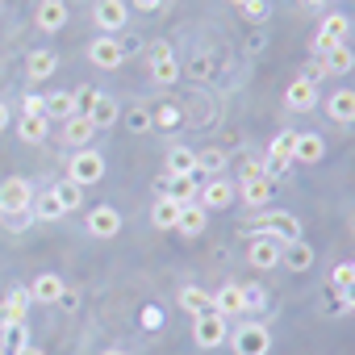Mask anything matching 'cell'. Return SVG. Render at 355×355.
<instances>
[{"mask_svg": "<svg viewBox=\"0 0 355 355\" xmlns=\"http://www.w3.org/2000/svg\"><path fill=\"white\" fill-rule=\"evenodd\" d=\"M355 284V276H351V263H334V272H330V288H351Z\"/></svg>", "mask_w": 355, "mask_h": 355, "instance_id": "cell-42", "label": "cell"}, {"mask_svg": "<svg viewBox=\"0 0 355 355\" xmlns=\"http://www.w3.org/2000/svg\"><path fill=\"white\" fill-rule=\"evenodd\" d=\"M88 59H92V67H101V71H113V67H121L125 51H121V42H117V38L101 34V38L88 46Z\"/></svg>", "mask_w": 355, "mask_h": 355, "instance_id": "cell-11", "label": "cell"}, {"mask_svg": "<svg viewBox=\"0 0 355 355\" xmlns=\"http://www.w3.org/2000/svg\"><path fill=\"white\" fill-rule=\"evenodd\" d=\"M347 17L343 13H330L326 21H322V30L313 34V51L318 55H326V51H334V46H347Z\"/></svg>", "mask_w": 355, "mask_h": 355, "instance_id": "cell-9", "label": "cell"}, {"mask_svg": "<svg viewBox=\"0 0 355 355\" xmlns=\"http://www.w3.org/2000/svg\"><path fill=\"white\" fill-rule=\"evenodd\" d=\"M92 134H96V125H92L84 113L67 117V125H63V142H67V146H76V150H84V146L92 142Z\"/></svg>", "mask_w": 355, "mask_h": 355, "instance_id": "cell-21", "label": "cell"}, {"mask_svg": "<svg viewBox=\"0 0 355 355\" xmlns=\"http://www.w3.org/2000/svg\"><path fill=\"white\" fill-rule=\"evenodd\" d=\"M351 276H355V263H351Z\"/></svg>", "mask_w": 355, "mask_h": 355, "instance_id": "cell-58", "label": "cell"}, {"mask_svg": "<svg viewBox=\"0 0 355 355\" xmlns=\"http://www.w3.org/2000/svg\"><path fill=\"white\" fill-rule=\"evenodd\" d=\"M193 338H197V347H222L226 338H230V330H226V318L214 309V313H205V318H193Z\"/></svg>", "mask_w": 355, "mask_h": 355, "instance_id": "cell-7", "label": "cell"}, {"mask_svg": "<svg viewBox=\"0 0 355 355\" xmlns=\"http://www.w3.org/2000/svg\"><path fill=\"white\" fill-rule=\"evenodd\" d=\"M63 280L55 276V272H42V276H34V284H30V301H42V305H55L59 297H63Z\"/></svg>", "mask_w": 355, "mask_h": 355, "instance_id": "cell-18", "label": "cell"}, {"mask_svg": "<svg viewBox=\"0 0 355 355\" xmlns=\"http://www.w3.org/2000/svg\"><path fill=\"white\" fill-rule=\"evenodd\" d=\"M55 67H59V59H55L51 51H30V59H26V76H30L34 84L51 80V76H55Z\"/></svg>", "mask_w": 355, "mask_h": 355, "instance_id": "cell-27", "label": "cell"}, {"mask_svg": "<svg viewBox=\"0 0 355 355\" xmlns=\"http://www.w3.org/2000/svg\"><path fill=\"white\" fill-rule=\"evenodd\" d=\"M234 197H239V193H234V184H226V180H222V175H214V180H209V184L201 189V197H197V205H205V209L214 214V209H226V205H230Z\"/></svg>", "mask_w": 355, "mask_h": 355, "instance_id": "cell-16", "label": "cell"}, {"mask_svg": "<svg viewBox=\"0 0 355 355\" xmlns=\"http://www.w3.org/2000/svg\"><path fill=\"white\" fill-rule=\"evenodd\" d=\"M167 175H171V180H175V175H197V150L171 146L167 150Z\"/></svg>", "mask_w": 355, "mask_h": 355, "instance_id": "cell-25", "label": "cell"}, {"mask_svg": "<svg viewBox=\"0 0 355 355\" xmlns=\"http://www.w3.org/2000/svg\"><path fill=\"white\" fill-rule=\"evenodd\" d=\"M121 230V214L113 209V205H96L92 214H88V234L92 239H113Z\"/></svg>", "mask_w": 355, "mask_h": 355, "instance_id": "cell-15", "label": "cell"}, {"mask_svg": "<svg viewBox=\"0 0 355 355\" xmlns=\"http://www.w3.org/2000/svg\"><path fill=\"white\" fill-rule=\"evenodd\" d=\"M243 17H247V21H263V17H268V0H247V5H243Z\"/></svg>", "mask_w": 355, "mask_h": 355, "instance_id": "cell-43", "label": "cell"}, {"mask_svg": "<svg viewBox=\"0 0 355 355\" xmlns=\"http://www.w3.org/2000/svg\"><path fill=\"white\" fill-rule=\"evenodd\" d=\"M26 347H30V330H26V322L0 318V355H21Z\"/></svg>", "mask_w": 355, "mask_h": 355, "instance_id": "cell-14", "label": "cell"}, {"mask_svg": "<svg viewBox=\"0 0 355 355\" xmlns=\"http://www.w3.org/2000/svg\"><path fill=\"white\" fill-rule=\"evenodd\" d=\"M30 205H34V189H30V180L13 175V180H5V184H0V214H5V218L30 214Z\"/></svg>", "mask_w": 355, "mask_h": 355, "instance_id": "cell-4", "label": "cell"}, {"mask_svg": "<svg viewBox=\"0 0 355 355\" xmlns=\"http://www.w3.org/2000/svg\"><path fill=\"white\" fill-rule=\"evenodd\" d=\"M205 226H209V209H205V205H180V218H175V230H180L184 239H197Z\"/></svg>", "mask_w": 355, "mask_h": 355, "instance_id": "cell-17", "label": "cell"}, {"mask_svg": "<svg viewBox=\"0 0 355 355\" xmlns=\"http://www.w3.org/2000/svg\"><path fill=\"white\" fill-rule=\"evenodd\" d=\"M92 101H96V88H88V84H84V88L76 92V109H80V113H88V105H92Z\"/></svg>", "mask_w": 355, "mask_h": 355, "instance_id": "cell-46", "label": "cell"}, {"mask_svg": "<svg viewBox=\"0 0 355 355\" xmlns=\"http://www.w3.org/2000/svg\"><path fill=\"white\" fill-rule=\"evenodd\" d=\"M214 309H218L222 318L247 313V288H243V284H222V288H214Z\"/></svg>", "mask_w": 355, "mask_h": 355, "instance_id": "cell-12", "label": "cell"}, {"mask_svg": "<svg viewBox=\"0 0 355 355\" xmlns=\"http://www.w3.org/2000/svg\"><path fill=\"white\" fill-rule=\"evenodd\" d=\"M322 155H326V142L318 134H297V142H293V159L297 163H318Z\"/></svg>", "mask_w": 355, "mask_h": 355, "instance_id": "cell-31", "label": "cell"}, {"mask_svg": "<svg viewBox=\"0 0 355 355\" xmlns=\"http://www.w3.org/2000/svg\"><path fill=\"white\" fill-rule=\"evenodd\" d=\"M175 218H180V205H175L167 193L155 201V209H150V222L159 226V230H175Z\"/></svg>", "mask_w": 355, "mask_h": 355, "instance_id": "cell-34", "label": "cell"}, {"mask_svg": "<svg viewBox=\"0 0 355 355\" xmlns=\"http://www.w3.org/2000/svg\"><path fill=\"white\" fill-rule=\"evenodd\" d=\"M101 175H105V155H101V150L84 146V150L71 155V163H67V180H76L80 189H88V184L101 180Z\"/></svg>", "mask_w": 355, "mask_h": 355, "instance_id": "cell-3", "label": "cell"}, {"mask_svg": "<svg viewBox=\"0 0 355 355\" xmlns=\"http://www.w3.org/2000/svg\"><path fill=\"white\" fill-rule=\"evenodd\" d=\"M38 26L46 34H55V30L67 26V5H63V0H42V5H38Z\"/></svg>", "mask_w": 355, "mask_h": 355, "instance_id": "cell-28", "label": "cell"}, {"mask_svg": "<svg viewBox=\"0 0 355 355\" xmlns=\"http://www.w3.org/2000/svg\"><path fill=\"white\" fill-rule=\"evenodd\" d=\"M34 222V214H17V218H9V230H26Z\"/></svg>", "mask_w": 355, "mask_h": 355, "instance_id": "cell-49", "label": "cell"}, {"mask_svg": "<svg viewBox=\"0 0 355 355\" xmlns=\"http://www.w3.org/2000/svg\"><path fill=\"white\" fill-rule=\"evenodd\" d=\"M309 5H322V0H309Z\"/></svg>", "mask_w": 355, "mask_h": 355, "instance_id": "cell-57", "label": "cell"}, {"mask_svg": "<svg viewBox=\"0 0 355 355\" xmlns=\"http://www.w3.org/2000/svg\"><path fill=\"white\" fill-rule=\"evenodd\" d=\"M189 76H193V80H209V76H214V55H209V51H197V55L189 59Z\"/></svg>", "mask_w": 355, "mask_h": 355, "instance_id": "cell-39", "label": "cell"}, {"mask_svg": "<svg viewBox=\"0 0 355 355\" xmlns=\"http://www.w3.org/2000/svg\"><path fill=\"white\" fill-rule=\"evenodd\" d=\"M343 309H351V313H355V284H351V288H343Z\"/></svg>", "mask_w": 355, "mask_h": 355, "instance_id": "cell-50", "label": "cell"}, {"mask_svg": "<svg viewBox=\"0 0 355 355\" xmlns=\"http://www.w3.org/2000/svg\"><path fill=\"white\" fill-rule=\"evenodd\" d=\"M142 326H146V330H159V326H163L159 305H142Z\"/></svg>", "mask_w": 355, "mask_h": 355, "instance_id": "cell-45", "label": "cell"}, {"mask_svg": "<svg viewBox=\"0 0 355 355\" xmlns=\"http://www.w3.org/2000/svg\"><path fill=\"white\" fill-rule=\"evenodd\" d=\"M21 355H46V351H42V347H26Z\"/></svg>", "mask_w": 355, "mask_h": 355, "instance_id": "cell-53", "label": "cell"}, {"mask_svg": "<svg viewBox=\"0 0 355 355\" xmlns=\"http://www.w3.org/2000/svg\"><path fill=\"white\" fill-rule=\"evenodd\" d=\"M84 117H88L96 130H109V125L117 121V101H113V96H105V92H96V101L88 105V113H84Z\"/></svg>", "mask_w": 355, "mask_h": 355, "instance_id": "cell-22", "label": "cell"}, {"mask_svg": "<svg viewBox=\"0 0 355 355\" xmlns=\"http://www.w3.org/2000/svg\"><path fill=\"white\" fill-rule=\"evenodd\" d=\"M251 234H268L280 247H288V243H301V222L293 214H259L251 222Z\"/></svg>", "mask_w": 355, "mask_h": 355, "instance_id": "cell-2", "label": "cell"}, {"mask_svg": "<svg viewBox=\"0 0 355 355\" xmlns=\"http://www.w3.org/2000/svg\"><path fill=\"white\" fill-rule=\"evenodd\" d=\"M293 142H297V130H280V134L268 142V163H263L268 180H276V175H284V171L293 167Z\"/></svg>", "mask_w": 355, "mask_h": 355, "instance_id": "cell-5", "label": "cell"}, {"mask_svg": "<svg viewBox=\"0 0 355 355\" xmlns=\"http://www.w3.org/2000/svg\"><path fill=\"white\" fill-rule=\"evenodd\" d=\"M167 197H171L175 205H197V197H201L197 175H175V180L167 184Z\"/></svg>", "mask_w": 355, "mask_h": 355, "instance_id": "cell-26", "label": "cell"}, {"mask_svg": "<svg viewBox=\"0 0 355 355\" xmlns=\"http://www.w3.org/2000/svg\"><path fill=\"white\" fill-rule=\"evenodd\" d=\"M180 309L193 313V318H205V313H214V293L189 284V288H180Z\"/></svg>", "mask_w": 355, "mask_h": 355, "instance_id": "cell-19", "label": "cell"}, {"mask_svg": "<svg viewBox=\"0 0 355 355\" xmlns=\"http://www.w3.org/2000/svg\"><path fill=\"white\" fill-rule=\"evenodd\" d=\"M101 355H125V351H117V347H109V351H101Z\"/></svg>", "mask_w": 355, "mask_h": 355, "instance_id": "cell-54", "label": "cell"}, {"mask_svg": "<svg viewBox=\"0 0 355 355\" xmlns=\"http://www.w3.org/2000/svg\"><path fill=\"white\" fill-rule=\"evenodd\" d=\"M59 305H67V309H80V293H76V288H63Z\"/></svg>", "mask_w": 355, "mask_h": 355, "instance_id": "cell-48", "label": "cell"}, {"mask_svg": "<svg viewBox=\"0 0 355 355\" xmlns=\"http://www.w3.org/2000/svg\"><path fill=\"white\" fill-rule=\"evenodd\" d=\"M259 175H268L263 163H259V159H247V163H243V180H259Z\"/></svg>", "mask_w": 355, "mask_h": 355, "instance_id": "cell-47", "label": "cell"}, {"mask_svg": "<svg viewBox=\"0 0 355 355\" xmlns=\"http://www.w3.org/2000/svg\"><path fill=\"white\" fill-rule=\"evenodd\" d=\"M134 5H138V9H142V13H155V9H159V5H163V0H134Z\"/></svg>", "mask_w": 355, "mask_h": 355, "instance_id": "cell-51", "label": "cell"}, {"mask_svg": "<svg viewBox=\"0 0 355 355\" xmlns=\"http://www.w3.org/2000/svg\"><path fill=\"white\" fill-rule=\"evenodd\" d=\"M146 67H150V80L159 88H171L175 80H180V59H175L171 42H163V38L146 46Z\"/></svg>", "mask_w": 355, "mask_h": 355, "instance_id": "cell-1", "label": "cell"}, {"mask_svg": "<svg viewBox=\"0 0 355 355\" xmlns=\"http://www.w3.org/2000/svg\"><path fill=\"white\" fill-rule=\"evenodd\" d=\"M284 105H288L293 113H309V109L318 105V84H309L305 76H297V80L284 88Z\"/></svg>", "mask_w": 355, "mask_h": 355, "instance_id": "cell-13", "label": "cell"}, {"mask_svg": "<svg viewBox=\"0 0 355 355\" xmlns=\"http://www.w3.org/2000/svg\"><path fill=\"white\" fill-rule=\"evenodd\" d=\"M92 21L101 26V34H117L125 30V0H96V9H92Z\"/></svg>", "mask_w": 355, "mask_h": 355, "instance_id": "cell-10", "label": "cell"}, {"mask_svg": "<svg viewBox=\"0 0 355 355\" xmlns=\"http://www.w3.org/2000/svg\"><path fill=\"white\" fill-rule=\"evenodd\" d=\"M150 125H159V130H175V125H180V109H175L171 101L159 105V109L150 113Z\"/></svg>", "mask_w": 355, "mask_h": 355, "instance_id": "cell-37", "label": "cell"}, {"mask_svg": "<svg viewBox=\"0 0 355 355\" xmlns=\"http://www.w3.org/2000/svg\"><path fill=\"white\" fill-rule=\"evenodd\" d=\"M76 113H80L76 109V92H51L46 96V121H67Z\"/></svg>", "mask_w": 355, "mask_h": 355, "instance_id": "cell-30", "label": "cell"}, {"mask_svg": "<svg viewBox=\"0 0 355 355\" xmlns=\"http://www.w3.org/2000/svg\"><path fill=\"white\" fill-rule=\"evenodd\" d=\"M326 109H330V117H334V121H343V125H347V121H355V92H351V88H338V92L326 101Z\"/></svg>", "mask_w": 355, "mask_h": 355, "instance_id": "cell-33", "label": "cell"}, {"mask_svg": "<svg viewBox=\"0 0 355 355\" xmlns=\"http://www.w3.org/2000/svg\"><path fill=\"white\" fill-rule=\"evenodd\" d=\"M280 263H284L288 272H297V276H301V272H309V268H313V247H309V243H288V247L280 251Z\"/></svg>", "mask_w": 355, "mask_h": 355, "instance_id": "cell-23", "label": "cell"}, {"mask_svg": "<svg viewBox=\"0 0 355 355\" xmlns=\"http://www.w3.org/2000/svg\"><path fill=\"white\" fill-rule=\"evenodd\" d=\"M280 243L276 239H268V234H251V243H247V259H251V268H259V272H272V268H280Z\"/></svg>", "mask_w": 355, "mask_h": 355, "instance_id": "cell-8", "label": "cell"}, {"mask_svg": "<svg viewBox=\"0 0 355 355\" xmlns=\"http://www.w3.org/2000/svg\"><path fill=\"white\" fill-rule=\"evenodd\" d=\"M230 343H234V355H268V347H272V330H268L263 322H247Z\"/></svg>", "mask_w": 355, "mask_h": 355, "instance_id": "cell-6", "label": "cell"}, {"mask_svg": "<svg viewBox=\"0 0 355 355\" xmlns=\"http://www.w3.org/2000/svg\"><path fill=\"white\" fill-rule=\"evenodd\" d=\"M222 167H226V155H222V150H201V155H197V171H205L209 180H214Z\"/></svg>", "mask_w": 355, "mask_h": 355, "instance_id": "cell-38", "label": "cell"}, {"mask_svg": "<svg viewBox=\"0 0 355 355\" xmlns=\"http://www.w3.org/2000/svg\"><path fill=\"white\" fill-rule=\"evenodd\" d=\"M21 117H46V96L42 92H30L21 101Z\"/></svg>", "mask_w": 355, "mask_h": 355, "instance_id": "cell-41", "label": "cell"}, {"mask_svg": "<svg viewBox=\"0 0 355 355\" xmlns=\"http://www.w3.org/2000/svg\"><path fill=\"white\" fill-rule=\"evenodd\" d=\"M26 313H30V288H9V297L0 301V318H9V322H26Z\"/></svg>", "mask_w": 355, "mask_h": 355, "instance_id": "cell-24", "label": "cell"}, {"mask_svg": "<svg viewBox=\"0 0 355 355\" xmlns=\"http://www.w3.org/2000/svg\"><path fill=\"white\" fill-rule=\"evenodd\" d=\"M46 130H51V121L46 117H21L17 121V134H21V142H46Z\"/></svg>", "mask_w": 355, "mask_h": 355, "instance_id": "cell-35", "label": "cell"}, {"mask_svg": "<svg viewBox=\"0 0 355 355\" xmlns=\"http://www.w3.org/2000/svg\"><path fill=\"white\" fill-rule=\"evenodd\" d=\"M268 305V293L259 284H247V309H263Z\"/></svg>", "mask_w": 355, "mask_h": 355, "instance_id": "cell-44", "label": "cell"}, {"mask_svg": "<svg viewBox=\"0 0 355 355\" xmlns=\"http://www.w3.org/2000/svg\"><path fill=\"white\" fill-rule=\"evenodd\" d=\"M234 193L247 201V209H263L272 201V180H268V175H259V180H243Z\"/></svg>", "mask_w": 355, "mask_h": 355, "instance_id": "cell-20", "label": "cell"}, {"mask_svg": "<svg viewBox=\"0 0 355 355\" xmlns=\"http://www.w3.org/2000/svg\"><path fill=\"white\" fill-rule=\"evenodd\" d=\"M9 121H13V113H9V105H5V101H0V130H5Z\"/></svg>", "mask_w": 355, "mask_h": 355, "instance_id": "cell-52", "label": "cell"}, {"mask_svg": "<svg viewBox=\"0 0 355 355\" xmlns=\"http://www.w3.org/2000/svg\"><path fill=\"white\" fill-rule=\"evenodd\" d=\"M30 214H34V222H55V218H63V205H59L55 189L38 193V197H34V205H30Z\"/></svg>", "mask_w": 355, "mask_h": 355, "instance_id": "cell-32", "label": "cell"}, {"mask_svg": "<svg viewBox=\"0 0 355 355\" xmlns=\"http://www.w3.org/2000/svg\"><path fill=\"white\" fill-rule=\"evenodd\" d=\"M351 234H355V218H351Z\"/></svg>", "mask_w": 355, "mask_h": 355, "instance_id": "cell-56", "label": "cell"}, {"mask_svg": "<svg viewBox=\"0 0 355 355\" xmlns=\"http://www.w3.org/2000/svg\"><path fill=\"white\" fill-rule=\"evenodd\" d=\"M146 125H150V113H146V105H134V109L125 113V130H130V134H142Z\"/></svg>", "mask_w": 355, "mask_h": 355, "instance_id": "cell-40", "label": "cell"}, {"mask_svg": "<svg viewBox=\"0 0 355 355\" xmlns=\"http://www.w3.org/2000/svg\"><path fill=\"white\" fill-rule=\"evenodd\" d=\"M55 197H59L63 214H71V209H80V205H84V189H80L76 180H59V184H55Z\"/></svg>", "mask_w": 355, "mask_h": 355, "instance_id": "cell-36", "label": "cell"}, {"mask_svg": "<svg viewBox=\"0 0 355 355\" xmlns=\"http://www.w3.org/2000/svg\"><path fill=\"white\" fill-rule=\"evenodd\" d=\"M230 5H239V9H243V5H247V0H230Z\"/></svg>", "mask_w": 355, "mask_h": 355, "instance_id": "cell-55", "label": "cell"}, {"mask_svg": "<svg viewBox=\"0 0 355 355\" xmlns=\"http://www.w3.org/2000/svg\"><path fill=\"white\" fill-rule=\"evenodd\" d=\"M318 63H322L326 76H347V71L355 67V55H351V46H334V51H326Z\"/></svg>", "mask_w": 355, "mask_h": 355, "instance_id": "cell-29", "label": "cell"}]
</instances>
